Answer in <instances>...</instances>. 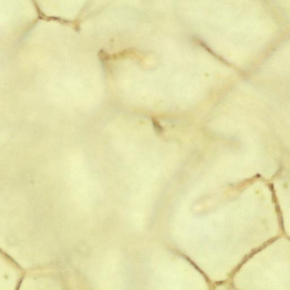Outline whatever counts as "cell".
I'll list each match as a JSON object with an SVG mask.
<instances>
[{"mask_svg":"<svg viewBox=\"0 0 290 290\" xmlns=\"http://www.w3.org/2000/svg\"><path fill=\"white\" fill-rule=\"evenodd\" d=\"M151 121H152V123L153 126H154L155 131L159 134L162 133L163 129L162 127L161 126V125L159 124V123L155 118H152Z\"/></svg>","mask_w":290,"mask_h":290,"instance_id":"1","label":"cell"}]
</instances>
